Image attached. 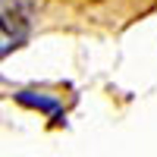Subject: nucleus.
Here are the masks:
<instances>
[{
	"mask_svg": "<svg viewBox=\"0 0 157 157\" xmlns=\"http://www.w3.org/2000/svg\"><path fill=\"white\" fill-rule=\"evenodd\" d=\"M25 25H29V0H3V35H10L13 29L19 41Z\"/></svg>",
	"mask_w": 157,
	"mask_h": 157,
	"instance_id": "obj_1",
	"label": "nucleus"
}]
</instances>
